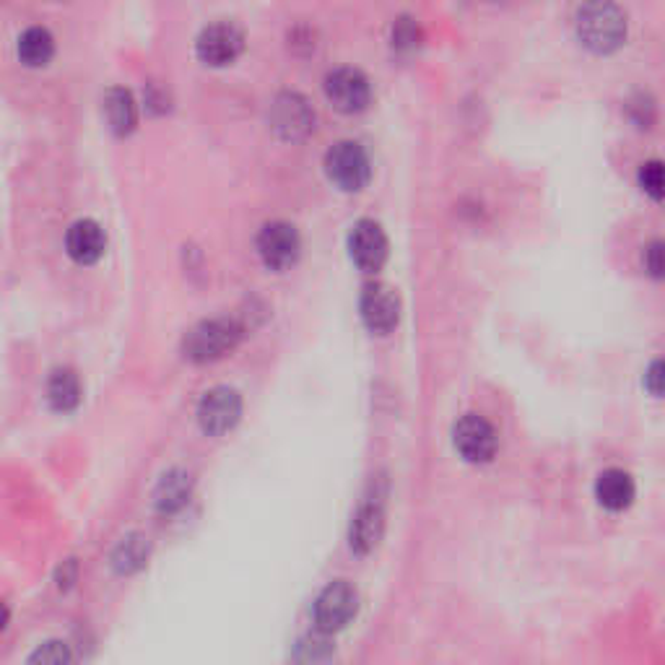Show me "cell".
Returning <instances> with one entry per match:
<instances>
[{"mask_svg": "<svg viewBox=\"0 0 665 665\" xmlns=\"http://www.w3.org/2000/svg\"><path fill=\"white\" fill-rule=\"evenodd\" d=\"M452 443L455 450L460 452V458L468 460V463H488L497 455V432H494V426L484 416H476V413H466L455 424Z\"/></svg>", "mask_w": 665, "mask_h": 665, "instance_id": "obj_12", "label": "cell"}, {"mask_svg": "<svg viewBox=\"0 0 665 665\" xmlns=\"http://www.w3.org/2000/svg\"><path fill=\"white\" fill-rule=\"evenodd\" d=\"M13 50H16V60L24 68H29V71H43V68L50 65L58 56V37L52 34L50 26L29 24L19 32Z\"/></svg>", "mask_w": 665, "mask_h": 665, "instance_id": "obj_14", "label": "cell"}, {"mask_svg": "<svg viewBox=\"0 0 665 665\" xmlns=\"http://www.w3.org/2000/svg\"><path fill=\"white\" fill-rule=\"evenodd\" d=\"M242 419V396L234 388L219 385L208 390L198 403V424L208 437H221L232 432Z\"/></svg>", "mask_w": 665, "mask_h": 665, "instance_id": "obj_10", "label": "cell"}, {"mask_svg": "<svg viewBox=\"0 0 665 665\" xmlns=\"http://www.w3.org/2000/svg\"><path fill=\"white\" fill-rule=\"evenodd\" d=\"M47 403L52 411L58 413H71L78 409L81 403V379L73 370L60 366L47 379Z\"/></svg>", "mask_w": 665, "mask_h": 665, "instance_id": "obj_18", "label": "cell"}, {"mask_svg": "<svg viewBox=\"0 0 665 665\" xmlns=\"http://www.w3.org/2000/svg\"><path fill=\"white\" fill-rule=\"evenodd\" d=\"M575 32L585 50L610 56L627 43V13L614 0H585L577 9Z\"/></svg>", "mask_w": 665, "mask_h": 665, "instance_id": "obj_1", "label": "cell"}, {"mask_svg": "<svg viewBox=\"0 0 665 665\" xmlns=\"http://www.w3.org/2000/svg\"><path fill=\"white\" fill-rule=\"evenodd\" d=\"M107 253V232L99 221L78 219L65 232V255L76 266H97Z\"/></svg>", "mask_w": 665, "mask_h": 665, "instance_id": "obj_13", "label": "cell"}, {"mask_svg": "<svg viewBox=\"0 0 665 665\" xmlns=\"http://www.w3.org/2000/svg\"><path fill=\"white\" fill-rule=\"evenodd\" d=\"M385 531V510L379 499H366L351 520L349 544L356 554H370L379 544Z\"/></svg>", "mask_w": 665, "mask_h": 665, "instance_id": "obj_16", "label": "cell"}, {"mask_svg": "<svg viewBox=\"0 0 665 665\" xmlns=\"http://www.w3.org/2000/svg\"><path fill=\"white\" fill-rule=\"evenodd\" d=\"M359 610V595L349 582H330L315 601V624L323 634L341 632Z\"/></svg>", "mask_w": 665, "mask_h": 665, "instance_id": "obj_9", "label": "cell"}, {"mask_svg": "<svg viewBox=\"0 0 665 665\" xmlns=\"http://www.w3.org/2000/svg\"><path fill=\"white\" fill-rule=\"evenodd\" d=\"M244 328L234 317H214V321H203L195 325L193 330L185 336L182 351L190 362L195 364H208L216 359L227 356L229 351L237 349V343L242 341Z\"/></svg>", "mask_w": 665, "mask_h": 665, "instance_id": "obj_2", "label": "cell"}, {"mask_svg": "<svg viewBox=\"0 0 665 665\" xmlns=\"http://www.w3.org/2000/svg\"><path fill=\"white\" fill-rule=\"evenodd\" d=\"M29 661H37V663H68L73 661V653L68 650L65 642H45L39 644L37 653H34Z\"/></svg>", "mask_w": 665, "mask_h": 665, "instance_id": "obj_23", "label": "cell"}, {"mask_svg": "<svg viewBox=\"0 0 665 665\" xmlns=\"http://www.w3.org/2000/svg\"><path fill=\"white\" fill-rule=\"evenodd\" d=\"M148 559V544L144 535H128L122 539L118 548L112 554V567L114 572L120 575H131L135 569H141Z\"/></svg>", "mask_w": 665, "mask_h": 665, "instance_id": "obj_20", "label": "cell"}, {"mask_svg": "<svg viewBox=\"0 0 665 665\" xmlns=\"http://www.w3.org/2000/svg\"><path fill=\"white\" fill-rule=\"evenodd\" d=\"M644 268H648V274L653 278L663 276V244L657 240L644 247Z\"/></svg>", "mask_w": 665, "mask_h": 665, "instance_id": "obj_24", "label": "cell"}, {"mask_svg": "<svg viewBox=\"0 0 665 665\" xmlns=\"http://www.w3.org/2000/svg\"><path fill=\"white\" fill-rule=\"evenodd\" d=\"M325 97L343 114L364 112L372 101L370 78L359 68H336L325 76Z\"/></svg>", "mask_w": 665, "mask_h": 665, "instance_id": "obj_7", "label": "cell"}, {"mask_svg": "<svg viewBox=\"0 0 665 665\" xmlns=\"http://www.w3.org/2000/svg\"><path fill=\"white\" fill-rule=\"evenodd\" d=\"M244 52V32L240 24L219 19L206 24L195 37V58L208 68H227Z\"/></svg>", "mask_w": 665, "mask_h": 665, "instance_id": "obj_4", "label": "cell"}, {"mask_svg": "<svg viewBox=\"0 0 665 665\" xmlns=\"http://www.w3.org/2000/svg\"><path fill=\"white\" fill-rule=\"evenodd\" d=\"M146 110L154 112V114H165L169 110V97H167V92L161 89V86L148 84V89H146Z\"/></svg>", "mask_w": 665, "mask_h": 665, "instance_id": "obj_25", "label": "cell"}, {"mask_svg": "<svg viewBox=\"0 0 665 665\" xmlns=\"http://www.w3.org/2000/svg\"><path fill=\"white\" fill-rule=\"evenodd\" d=\"M9 619H11V614H9V608L3 606V603H0V632H3L5 627H9Z\"/></svg>", "mask_w": 665, "mask_h": 665, "instance_id": "obj_27", "label": "cell"}, {"mask_svg": "<svg viewBox=\"0 0 665 665\" xmlns=\"http://www.w3.org/2000/svg\"><path fill=\"white\" fill-rule=\"evenodd\" d=\"M390 43H392V50H396V52H403V56H411V52H416L419 47H422V43H424L422 26H419L416 19L400 16L398 22L392 24Z\"/></svg>", "mask_w": 665, "mask_h": 665, "instance_id": "obj_21", "label": "cell"}, {"mask_svg": "<svg viewBox=\"0 0 665 665\" xmlns=\"http://www.w3.org/2000/svg\"><path fill=\"white\" fill-rule=\"evenodd\" d=\"M270 131H274L281 141H302L315 131V110L310 101L297 92H281L270 101L268 110Z\"/></svg>", "mask_w": 665, "mask_h": 665, "instance_id": "obj_6", "label": "cell"}, {"mask_svg": "<svg viewBox=\"0 0 665 665\" xmlns=\"http://www.w3.org/2000/svg\"><path fill=\"white\" fill-rule=\"evenodd\" d=\"M255 247L263 266L270 270H289L291 266H297L302 255V237L294 223L268 221L257 232Z\"/></svg>", "mask_w": 665, "mask_h": 665, "instance_id": "obj_5", "label": "cell"}, {"mask_svg": "<svg viewBox=\"0 0 665 665\" xmlns=\"http://www.w3.org/2000/svg\"><path fill=\"white\" fill-rule=\"evenodd\" d=\"M349 255L364 274H377L388 263L390 242L375 219H359L349 232Z\"/></svg>", "mask_w": 665, "mask_h": 665, "instance_id": "obj_8", "label": "cell"}, {"mask_svg": "<svg viewBox=\"0 0 665 665\" xmlns=\"http://www.w3.org/2000/svg\"><path fill=\"white\" fill-rule=\"evenodd\" d=\"M359 312L366 328L377 336H388L400 323V297L388 283H366L359 297Z\"/></svg>", "mask_w": 665, "mask_h": 665, "instance_id": "obj_11", "label": "cell"}, {"mask_svg": "<svg viewBox=\"0 0 665 665\" xmlns=\"http://www.w3.org/2000/svg\"><path fill=\"white\" fill-rule=\"evenodd\" d=\"M190 492H193V479L185 471H169L165 479L159 481L154 494V505L161 515H174L188 505Z\"/></svg>", "mask_w": 665, "mask_h": 665, "instance_id": "obj_19", "label": "cell"}, {"mask_svg": "<svg viewBox=\"0 0 665 665\" xmlns=\"http://www.w3.org/2000/svg\"><path fill=\"white\" fill-rule=\"evenodd\" d=\"M663 165L661 161H644L640 167V188L653 201H663Z\"/></svg>", "mask_w": 665, "mask_h": 665, "instance_id": "obj_22", "label": "cell"}, {"mask_svg": "<svg viewBox=\"0 0 665 665\" xmlns=\"http://www.w3.org/2000/svg\"><path fill=\"white\" fill-rule=\"evenodd\" d=\"M634 494V479L627 471H621V468H608L595 481V499L610 512H624L627 507H632Z\"/></svg>", "mask_w": 665, "mask_h": 665, "instance_id": "obj_17", "label": "cell"}, {"mask_svg": "<svg viewBox=\"0 0 665 665\" xmlns=\"http://www.w3.org/2000/svg\"><path fill=\"white\" fill-rule=\"evenodd\" d=\"M101 110H105L107 128L118 138H128V135L138 131V101H135L133 92L125 89V86L107 89L105 99H101Z\"/></svg>", "mask_w": 665, "mask_h": 665, "instance_id": "obj_15", "label": "cell"}, {"mask_svg": "<svg viewBox=\"0 0 665 665\" xmlns=\"http://www.w3.org/2000/svg\"><path fill=\"white\" fill-rule=\"evenodd\" d=\"M325 174L343 193H359L370 185L372 161L356 141H338L325 154Z\"/></svg>", "mask_w": 665, "mask_h": 665, "instance_id": "obj_3", "label": "cell"}, {"mask_svg": "<svg viewBox=\"0 0 665 665\" xmlns=\"http://www.w3.org/2000/svg\"><path fill=\"white\" fill-rule=\"evenodd\" d=\"M644 385H648V390L653 392L655 398H661V392H663V362L661 359L650 364L648 375H644Z\"/></svg>", "mask_w": 665, "mask_h": 665, "instance_id": "obj_26", "label": "cell"}]
</instances>
